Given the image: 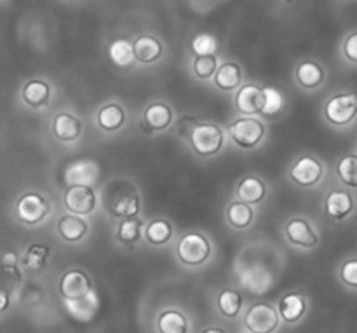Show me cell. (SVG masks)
<instances>
[{
    "label": "cell",
    "mask_w": 357,
    "mask_h": 333,
    "mask_svg": "<svg viewBox=\"0 0 357 333\" xmlns=\"http://www.w3.org/2000/svg\"><path fill=\"white\" fill-rule=\"evenodd\" d=\"M344 52L352 63L357 61V35L352 34L344 45Z\"/></svg>",
    "instance_id": "cell-39"
},
{
    "label": "cell",
    "mask_w": 357,
    "mask_h": 333,
    "mask_svg": "<svg viewBox=\"0 0 357 333\" xmlns=\"http://www.w3.org/2000/svg\"><path fill=\"white\" fill-rule=\"evenodd\" d=\"M296 80L300 82V86L307 87V89L321 86V82L324 80L323 66L316 61H302L296 68Z\"/></svg>",
    "instance_id": "cell-23"
},
{
    "label": "cell",
    "mask_w": 357,
    "mask_h": 333,
    "mask_svg": "<svg viewBox=\"0 0 357 333\" xmlns=\"http://www.w3.org/2000/svg\"><path fill=\"white\" fill-rule=\"evenodd\" d=\"M65 311L79 323H89L96 318L98 311L101 307V299L94 288L89 290V293L75 300H63Z\"/></svg>",
    "instance_id": "cell-7"
},
{
    "label": "cell",
    "mask_w": 357,
    "mask_h": 333,
    "mask_svg": "<svg viewBox=\"0 0 357 333\" xmlns=\"http://www.w3.org/2000/svg\"><path fill=\"white\" fill-rule=\"evenodd\" d=\"M0 267H2V265H0Z\"/></svg>",
    "instance_id": "cell-43"
},
{
    "label": "cell",
    "mask_w": 357,
    "mask_h": 333,
    "mask_svg": "<svg viewBox=\"0 0 357 333\" xmlns=\"http://www.w3.org/2000/svg\"><path fill=\"white\" fill-rule=\"evenodd\" d=\"M0 265H2V267H14V265H17V257L13 251H9V253H6L0 258Z\"/></svg>",
    "instance_id": "cell-40"
},
{
    "label": "cell",
    "mask_w": 357,
    "mask_h": 333,
    "mask_svg": "<svg viewBox=\"0 0 357 333\" xmlns=\"http://www.w3.org/2000/svg\"><path fill=\"white\" fill-rule=\"evenodd\" d=\"M52 133L59 142H75L82 133V122L68 112H59L52 121Z\"/></svg>",
    "instance_id": "cell-15"
},
{
    "label": "cell",
    "mask_w": 357,
    "mask_h": 333,
    "mask_svg": "<svg viewBox=\"0 0 357 333\" xmlns=\"http://www.w3.org/2000/svg\"><path fill=\"white\" fill-rule=\"evenodd\" d=\"M49 202L42 194H24L17 201V219L26 225H37L49 215Z\"/></svg>",
    "instance_id": "cell-6"
},
{
    "label": "cell",
    "mask_w": 357,
    "mask_h": 333,
    "mask_svg": "<svg viewBox=\"0 0 357 333\" xmlns=\"http://www.w3.org/2000/svg\"><path fill=\"white\" fill-rule=\"evenodd\" d=\"M124 119H126L124 108L117 103H110L98 112L96 121H98V126H100L103 131H115V129H119L122 124H124Z\"/></svg>",
    "instance_id": "cell-26"
},
{
    "label": "cell",
    "mask_w": 357,
    "mask_h": 333,
    "mask_svg": "<svg viewBox=\"0 0 357 333\" xmlns=\"http://www.w3.org/2000/svg\"><path fill=\"white\" fill-rule=\"evenodd\" d=\"M356 94L344 93L331 98L324 107V115L333 126H345L356 117Z\"/></svg>",
    "instance_id": "cell-5"
},
{
    "label": "cell",
    "mask_w": 357,
    "mask_h": 333,
    "mask_svg": "<svg viewBox=\"0 0 357 333\" xmlns=\"http://www.w3.org/2000/svg\"><path fill=\"white\" fill-rule=\"evenodd\" d=\"M338 177L344 182L345 185H349L351 188H354L357 185V157L354 154L351 156H345L344 159H340L337 166Z\"/></svg>",
    "instance_id": "cell-35"
},
{
    "label": "cell",
    "mask_w": 357,
    "mask_h": 333,
    "mask_svg": "<svg viewBox=\"0 0 357 333\" xmlns=\"http://www.w3.org/2000/svg\"><path fill=\"white\" fill-rule=\"evenodd\" d=\"M223 131L220 126L215 124H195L192 129L188 142L195 154L202 157L215 156L223 147Z\"/></svg>",
    "instance_id": "cell-1"
},
{
    "label": "cell",
    "mask_w": 357,
    "mask_h": 333,
    "mask_svg": "<svg viewBox=\"0 0 357 333\" xmlns=\"http://www.w3.org/2000/svg\"><path fill=\"white\" fill-rule=\"evenodd\" d=\"M98 178H100V164L93 159L73 161L65 170V184L68 187H73V185L91 187V184H94Z\"/></svg>",
    "instance_id": "cell-8"
},
{
    "label": "cell",
    "mask_w": 357,
    "mask_h": 333,
    "mask_svg": "<svg viewBox=\"0 0 357 333\" xmlns=\"http://www.w3.org/2000/svg\"><path fill=\"white\" fill-rule=\"evenodd\" d=\"M132 52H135V59L149 65V63L157 61L160 58V54H162V44L155 37L142 35L132 44Z\"/></svg>",
    "instance_id": "cell-18"
},
{
    "label": "cell",
    "mask_w": 357,
    "mask_h": 333,
    "mask_svg": "<svg viewBox=\"0 0 357 333\" xmlns=\"http://www.w3.org/2000/svg\"><path fill=\"white\" fill-rule=\"evenodd\" d=\"M65 206L73 215H89L96 208V194L87 185H73L65 192Z\"/></svg>",
    "instance_id": "cell-10"
},
{
    "label": "cell",
    "mask_w": 357,
    "mask_h": 333,
    "mask_svg": "<svg viewBox=\"0 0 357 333\" xmlns=\"http://www.w3.org/2000/svg\"><path fill=\"white\" fill-rule=\"evenodd\" d=\"M323 177V164L312 156L300 157L289 170V178L300 187H312Z\"/></svg>",
    "instance_id": "cell-9"
},
{
    "label": "cell",
    "mask_w": 357,
    "mask_h": 333,
    "mask_svg": "<svg viewBox=\"0 0 357 333\" xmlns=\"http://www.w3.org/2000/svg\"><path fill=\"white\" fill-rule=\"evenodd\" d=\"M264 94V103H261V112L264 115H274L284 108V94L275 87H261Z\"/></svg>",
    "instance_id": "cell-32"
},
{
    "label": "cell",
    "mask_w": 357,
    "mask_h": 333,
    "mask_svg": "<svg viewBox=\"0 0 357 333\" xmlns=\"http://www.w3.org/2000/svg\"><path fill=\"white\" fill-rule=\"evenodd\" d=\"M192 51L197 56H215L218 51V40L211 34H199L192 40Z\"/></svg>",
    "instance_id": "cell-36"
},
{
    "label": "cell",
    "mask_w": 357,
    "mask_h": 333,
    "mask_svg": "<svg viewBox=\"0 0 357 333\" xmlns=\"http://www.w3.org/2000/svg\"><path fill=\"white\" fill-rule=\"evenodd\" d=\"M218 68L216 56H197L194 61V72L199 79H211Z\"/></svg>",
    "instance_id": "cell-37"
},
{
    "label": "cell",
    "mask_w": 357,
    "mask_h": 333,
    "mask_svg": "<svg viewBox=\"0 0 357 333\" xmlns=\"http://www.w3.org/2000/svg\"><path fill=\"white\" fill-rule=\"evenodd\" d=\"M91 288L93 285H91L89 276L80 269H72V271L65 272L59 281V293H61L63 300L80 299V297L87 295Z\"/></svg>",
    "instance_id": "cell-11"
},
{
    "label": "cell",
    "mask_w": 357,
    "mask_h": 333,
    "mask_svg": "<svg viewBox=\"0 0 357 333\" xmlns=\"http://www.w3.org/2000/svg\"><path fill=\"white\" fill-rule=\"evenodd\" d=\"M49 96H51V86L47 82H44V80H30L23 87L24 103L33 108H38L47 103Z\"/></svg>",
    "instance_id": "cell-24"
},
{
    "label": "cell",
    "mask_w": 357,
    "mask_h": 333,
    "mask_svg": "<svg viewBox=\"0 0 357 333\" xmlns=\"http://www.w3.org/2000/svg\"><path fill=\"white\" fill-rule=\"evenodd\" d=\"M9 302H10L9 293L3 292V290H0V314H2L7 307H9Z\"/></svg>",
    "instance_id": "cell-41"
},
{
    "label": "cell",
    "mask_w": 357,
    "mask_h": 333,
    "mask_svg": "<svg viewBox=\"0 0 357 333\" xmlns=\"http://www.w3.org/2000/svg\"><path fill=\"white\" fill-rule=\"evenodd\" d=\"M112 213L119 219H136L139 213V199L138 195H124L119 199L112 208Z\"/></svg>",
    "instance_id": "cell-34"
},
{
    "label": "cell",
    "mask_w": 357,
    "mask_h": 333,
    "mask_svg": "<svg viewBox=\"0 0 357 333\" xmlns=\"http://www.w3.org/2000/svg\"><path fill=\"white\" fill-rule=\"evenodd\" d=\"M342 279H344L349 286L356 288L357 286V260H349L347 264L342 267Z\"/></svg>",
    "instance_id": "cell-38"
},
{
    "label": "cell",
    "mask_w": 357,
    "mask_h": 333,
    "mask_svg": "<svg viewBox=\"0 0 357 333\" xmlns=\"http://www.w3.org/2000/svg\"><path fill=\"white\" fill-rule=\"evenodd\" d=\"M286 236L291 241L293 244L302 248H314L319 243V237L317 232L312 229L307 220L303 219H295L286 225Z\"/></svg>",
    "instance_id": "cell-14"
},
{
    "label": "cell",
    "mask_w": 357,
    "mask_h": 333,
    "mask_svg": "<svg viewBox=\"0 0 357 333\" xmlns=\"http://www.w3.org/2000/svg\"><path fill=\"white\" fill-rule=\"evenodd\" d=\"M305 311L307 302L303 299V295H300V293H288L279 302L278 313L279 318H282L286 323H296L298 320H302Z\"/></svg>",
    "instance_id": "cell-17"
},
{
    "label": "cell",
    "mask_w": 357,
    "mask_h": 333,
    "mask_svg": "<svg viewBox=\"0 0 357 333\" xmlns=\"http://www.w3.org/2000/svg\"><path fill=\"white\" fill-rule=\"evenodd\" d=\"M117 237L126 244L138 243L142 237V220L138 219H126L121 222L117 229Z\"/></svg>",
    "instance_id": "cell-33"
},
{
    "label": "cell",
    "mask_w": 357,
    "mask_h": 333,
    "mask_svg": "<svg viewBox=\"0 0 357 333\" xmlns=\"http://www.w3.org/2000/svg\"><path fill=\"white\" fill-rule=\"evenodd\" d=\"M243 82V70L237 63H223L216 68L215 72V84L222 91H232L237 89Z\"/></svg>",
    "instance_id": "cell-20"
},
{
    "label": "cell",
    "mask_w": 357,
    "mask_h": 333,
    "mask_svg": "<svg viewBox=\"0 0 357 333\" xmlns=\"http://www.w3.org/2000/svg\"><path fill=\"white\" fill-rule=\"evenodd\" d=\"M145 122L153 131H162L173 122V110L164 103H152L145 108Z\"/></svg>",
    "instance_id": "cell-22"
},
{
    "label": "cell",
    "mask_w": 357,
    "mask_h": 333,
    "mask_svg": "<svg viewBox=\"0 0 357 333\" xmlns=\"http://www.w3.org/2000/svg\"><path fill=\"white\" fill-rule=\"evenodd\" d=\"M202 333H227L225 330H222V328H206V330H202Z\"/></svg>",
    "instance_id": "cell-42"
},
{
    "label": "cell",
    "mask_w": 357,
    "mask_h": 333,
    "mask_svg": "<svg viewBox=\"0 0 357 333\" xmlns=\"http://www.w3.org/2000/svg\"><path fill=\"white\" fill-rule=\"evenodd\" d=\"M244 327L251 333H274L279 327V313L271 304H253L244 316Z\"/></svg>",
    "instance_id": "cell-2"
},
{
    "label": "cell",
    "mask_w": 357,
    "mask_h": 333,
    "mask_svg": "<svg viewBox=\"0 0 357 333\" xmlns=\"http://www.w3.org/2000/svg\"><path fill=\"white\" fill-rule=\"evenodd\" d=\"M253 209L250 208V205H244V202H232V205L227 208V219H229L230 225L236 227V229H246L253 222Z\"/></svg>",
    "instance_id": "cell-28"
},
{
    "label": "cell",
    "mask_w": 357,
    "mask_h": 333,
    "mask_svg": "<svg viewBox=\"0 0 357 333\" xmlns=\"http://www.w3.org/2000/svg\"><path fill=\"white\" fill-rule=\"evenodd\" d=\"M324 209H326V215L331 220L340 222V220H345L352 213V209H354V199L347 192L333 191L328 194L326 202H324Z\"/></svg>",
    "instance_id": "cell-16"
},
{
    "label": "cell",
    "mask_w": 357,
    "mask_h": 333,
    "mask_svg": "<svg viewBox=\"0 0 357 333\" xmlns=\"http://www.w3.org/2000/svg\"><path fill=\"white\" fill-rule=\"evenodd\" d=\"M49 257H51V250L45 244H31L24 253L23 262L31 271H42L47 264Z\"/></svg>",
    "instance_id": "cell-31"
},
{
    "label": "cell",
    "mask_w": 357,
    "mask_h": 333,
    "mask_svg": "<svg viewBox=\"0 0 357 333\" xmlns=\"http://www.w3.org/2000/svg\"><path fill=\"white\" fill-rule=\"evenodd\" d=\"M59 236L68 243L80 241L87 232V222L77 215H65L58 222Z\"/></svg>",
    "instance_id": "cell-21"
},
{
    "label": "cell",
    "mask_w": 357,
    "mask_h": 333,
    "mask_svg": "<svg viewBox=\"0 0 357 333\" xmlns=\"http://www.w3.org/2000/svg\"><path fill=\"white\" fill-rule=\"evenodd\" d=\"M261 103H264V94H261V87L257 86V84H246V86H243L237 91L236 108L239 114H260Z\"/></svg>",
    "instance_id": "cell-13"
},
{
    "label": "cell",
    "mask_w": 357,
    "mask_h": 333,
    "mask_svg": "<svg viewBox=\"0 0 357 333\" xmlns=\"http://www.w3.org/2000/svg\"><path fill=\"white\" fill-rule=\"evenodd\" d=\"M145 237L149 243L160 246V244H166L173 237V227L167 220H153L146 227Z\"/></svg>",
    "instance_id": "cell-29"
},
{
    "label": "cell",
    "mask_w": 357,
    "mask_h": 333,
    "mask_svg": "<svg viewBox=\"0 0 357 333\" xmlns=\"http://www.w3.org/2000/svg\"><path fill=\"white\" fill-rule=\"evenodd\" d=\"M230 135L232 140L243 149H253L261 142L265 135V126L253 117L237 119L234 124H230Z\"/></svg>",
    "instance_id": "cell-4"
},
{
    "label": "cell",
    "mask_w": 357,
    "mask_h": 333,
    "mask_svg": "<svg viewBox=\"0 0 357 333\" xmlns=\"http://www.w3.org/2000/svg\"><path fill=\"white\" fill-rule=\"evenodd\" d=\"M265 194H267V187L257 177L243 178L241 184L237 185V195L244 205H258V202L264 201Z\"/></svg>",
    "instance_id": "cell-19"
},
{
    "label": "cell",
    "mask_w": 357,
    "mask_h": 333,
    "mask_svg": "<svg viewBox=\"0 0 357 333\" xmlns=\"http://www.w3.org/2000/svg\"><path fill=\"white\" fill-rule=\"evenodd\" d=\"M211 255V244L201 234H187L178 244V258L187 265H201Z\"/></svg>",
    "instance_id": "cell-3"
},
{
    "label": "cell",
    "mask_w": 357,
    "mask_h": 333,
    "mask_svg": "<svg viewBox=\"0 0 357 333\" xmlns=\"http://www.w3.org/2000/svg\"><path fill=\"white\" fill-rule=\"evenodd\" d=\"M243 307V297L236 290H223L218 295V309L223 316L236 318Z\"/></svg>",
    "instance_id": "cell-30"
},
{
    "label": "cell",
    "mask_w": 357,
    "mask_h": 333,
    "mask_svg": "<svg viewBox=\"0 0 357 333\" xmlns=\"http://www.w3.org/2000/svg\"><path fill=\"white\" fill-rule=\"evenodd\" d=\"M241 285H243V288L255 293V295H264L274 285V276L271 274V271L267 267H264L260 264H255L241 272Z\"/></svg>",
    "instance_id": "cell-12"
},
{
    "label": "cell",
    "mask_w": 357,
    "mask_h": 333,
    "mask_svg": "<svg viewBox=\"0 0 357 333\" xmlns=\"http://www.w3.org/2000/svg\"><path fill=\"white\" fill-rule=\"evenodd\" d=\"M108 56L117 66H129L135 61V52H132V42L126 38H117L108 47Z\"/></svg>",
    "instance_id": "cell-27"
},
{
    "label": "cell",
    "mask_w": 357,
    "mask_h": 333,
    "mask_svg": "<svg viewBox=\"0 0 357 333\" xmlns=\"http://www.w3.org/2000/svg\"><path fill=\"white\" fill-rule=\"evenodd\" d=\"M157 330L159 333H188V321L180 311H164L157 318Z\"/></svg>",
    "instance_id": "cell-25"
}]
</instances>
